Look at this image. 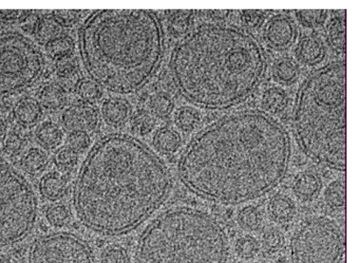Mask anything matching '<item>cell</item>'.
<instances>
[{"label": "cell", "mask_w": 355, "mask_h": 263, "mask_svg": "<svg viewBox=\"0 0 355 263\" xmlns=\"http://www.w3.org/2000/svg\"><path fill=\"white\" fill-rule=\"evenodd\" d=\"M149 108L153 116L158 119H168L173 112L175 103L169 94L159 92L151 96Z\"/></svg>", "instance_id": "cell-30"}, {"label": "cell", "mask_w": 355, "mask_h": 263, "mask_svg": "<svg viewBox=\"0 0 355 263\" xmlns=\"http://www.w3.org/2000/svg\"><path fill=\"white\" fill-rule=\"evenodd\" d=\"M44 53L17 32L0 33V100L24 91L44 77Z\"/></svg>", "instance_id": "cell-8"}, {"label": "cell", "mask_w": 355, "mask_h": 263, "mask_svg": "<svg viewBox=\"0 0 355 263\" xmlns=\"http://www.w3.org/2000/svg\"><path fill=\"white\" fill-rule=\"evenodd\" d=\"M101 114L109 126L119 128L125 126L131 117L129 102L121 98H110L103 101Z\"/></svg>", "instance_id": "cell-15"}, {"label": "cell", "mask_w": 355, "mask_h": 263, "mask_svg": "<svg viewBox=\"0 0 355 263\" xmlns=\"http://www.w3.org/2000/svg\"><path fill=\"white\" fill-rule=\"evenodd\" d=\"M0 263H17L15 261H13L9 256L0 253Z\"/></svg>", "instance_id": "cell-49"}, {"label": "cell", "mask_w": 355, "mask_h": 263, "mask_svg": "<svg viewBox=\"0 0 355 263\" xmlns=\"http://www.w3.org/2000/svg\"><path fill=\"white\" fill-rule=\"evenodd\" d=\"M62 126L69 133H94L99 128L101 116L94 106L79 103L67 108L61 115Z\"/></svg>", "instance_id": "cell-12"}, {"label": "cell", "mask_w": 355, "mask_h": 263, "mask_svg": "<svg viewBox=\"0 0 355 263\" xmlns=\"http://www.w3.org/2000/svg\"><path fill=\"white\" fill-rule=\"evenodd\" d=\"M78 71V61L73 56L55 61V71L61 78H69Z\"/></svg>", "instance_id": "cell-44"}, {"label": "cell", "mask_w": 355, "mask_h": 263, "mask_svg": "<svg viewBox=\"0 0 355 263\" xmlns=\"http://www.w3.org/2000/svg\"><path fill=\"white\" fill-rule=\"evenodd\" d=\"M31 10H0V22L12 23L26 19L31 15Z\"/></svg>", "instance_id": "cell-45"}, {"label": "cell", "mask_w": 355, "mask_h": 263, "mask_svg": "<svg viewBox=\"0 0 355 263\" xmlns=\"http://www.w3.org/2000/svg\"><path fill=\"white\" fill-rule=\"evenodd\" d=\"M43 110L44 108L37 99L26 96L13 106L12 119L19 128L29 129L36 126L40 122L43 117Z\"/></svg>", "instance_id": "cell-14"}, {"label": "cell", "mask_w": 355, "mask_h": 263, "mask_svg": "<svg viewBox=\"0 0 355 263\" xmlns=\"http://www.w3.org/2000/svg\"><path fill=\"white\" fill-rule=\"evenodd\" d=\"M79 154L65 145L58 149L54 157V163L61 171L72 170L79 161Z\"/></svg>", "instance_id": "cell-35"}, {"label": "cell", "mask_w": 355, "mask_h": 263, "mask_svg": "<svg viewBox=\"0 0 355 263\" xmlns=\"http://www.w3.org/2000/svg\"><path fill=\"white\" fill-rule=\"evenodd\" d=\"M52 17L61 27H71L79 22L80 10H54Z\"/></svg>", "instance_id": "cell-43"}, {"label": "cell", "mask_w": 355, "mask_h": 263, "mask_svg": "<svg viewBox=\"0 0 355 263\" xmlns=\"http://www.w3.org/2000/svg\"><path fill=\"white\" fill-rule=\"evenodd\" d=\"M327 33L329 43L334 50L338 53L345 51V17L332 18L327 26Z\"/></svg>", "instance_id": "cell-26"}, {"label": "cell", "mask_w": 355, "mask_h": 263, "mask_svg": "<svg viewBox=\"0 0 355 263\" xmlns=\"http://www.w3.org/2000/svg\"><path fill=\"white\" fill-rule=\"evenodd\" d=\"M238 220L240 226L248 231L259 230L263 224V214L259 207L249 205L239 212Z\"/></svg>", "instance_id": "cell-33"}, {"label": "cell", "mask_w": 355, "mask_h": 263, "mask_svg": "<svg viewBox=\"0 0 355 263\" xmlns=\"http://www.w3.org/2000/svg\"><path fill=\"white\" fill-rule=\"evenodd\" d=\"M296 210L294 201L283 194H277L269 201L268 211L276 223H289L295 217Z\"/></svg>", "instance_id": "cell-18"}, {"label": "cell", "mask_w": 355, "mask_h": 263, "mask_svg": "<svg viewBox=\"0 0 355 263\" xmlns=\"http://www.w3.org/2000/svg\"><path fill=\"white\" fill-rule=\"evenodd\" d=\"M46 219L49 224L53 227H64L71 221V212L66 205H52L46 211Z\"/></svg>", "instance_id": "cell-37"}, {"label": "cell", "mask_w": 355, "mask_h": 263, "mask_svg": "<svg viewBox=\"0 0 355 263\" xmlns=\"http://www.w3.org/2000/svg\"><path fill=\"white\" fill-rule=\"evenodd\" d=\"M89 135L85 133H69L66 141L67 146L79 155L83 153L89 147Z\"/></svg>", "instance_id": "cell-42"}, {"label": "cell", "mask_w": 355, "mask_h": 263, "mask_svg": "<svg viewBox=\"0 0 355 263\" xmlns=\"http://www.w3.org/2000/svg\"><path fill=\"white\" fill-rule=\"evenodd\" d=\"M27 136L18 130L7 131L3 146L9 155L19 154L27 145Z\"/></svg>", "instance_id": "cell-36"}, {"label": "cell", "mask_w": 355, "mask_h": 263, "mask_svg": "<svg viewBox=\"0 0 355 263\" xmlns=\"http://www.w3.org/2000/svg\"><path fill=\"white\" fill-rule=\"evenodd\" d=\"M299 74L297 62L291 58H283L276 62L274 67L275 79L283 85L294 83Z\"/></svg>", "instance_id": "cell-27"}, {"label": "cell", "mask_w": 355, "mask_h": 263, "mask_svg": "<svg viewBox=\"0 0 355 263\" xmlns=\"http://www.w3.org/2000/svg\"><path fill=\"white\" fill-rule=\"evenodd\" d=\"M296 15L304 26L316 27L325 22L328 13L326 10H298Z\"/></svg>", "instance_id": "cell-39"}, {"label": "cell", "mask_w": 355, "mask_h": 263, "mask_svg": "<svg viewBox=\"0 0 355 263\" xmlns=\"http://www.w3.org/2000/svg\"><path fill=\"white\" fill-rule=\"evenodd\" d=\"M68 185L67 177L64 173L53 171L42 177L40 192L45 199L55 202L65 196Z\"/></svg>", "instance_id": "cell-16"}, {"label": "cell", "mask_w": 355, "mask_h": 263, "mask_svg": "<svg viewBox=\"0 0 355 263\" xmlns=\"http://www.w3.org/2000/svg\"><path fill=\"white\" fill-rule=\"evenodd\" d=\"M327 48L321 37L310 33L299 40L295 55L298 61L308 66H315L324 60Z\"/></svg>", "instance_id": "cell-13"}, {"label": "cell", "mask_w": 355, "mask_h": 263, "mask_svg": "<svg viewBox=\"0 0 355 263\" xmlns=\"http://www.w3.org/2000/svg\"><path fill=\"white\" fill-rule=\"evenodd\" d=\"M298 144L311 160L346 169V65L331 63L311 71L298 90L294 112Z\"/></svg>", "instance_id": "cell-5"}, {"label": "cell", "mask_w": 355, "mask_h": 263, "mask_svg": "<svg viewBox=\"0 0 355 263\" xmlns=\"http://www.w3.org/2000/svg\"><path fill=\"white\" fill-rule=\"evenodd\" d=\"M230 244L221 221L203 210L171 207L139 237L134 263H227Z\"/></svg>", "instance_id": "cell-6"}, {"label": "cell", "mask_w": 355, "mask_h": 263, "mask_svg": "<svg viewBox=\"0 0 355 263\" xmlns=\"http://www.w3.org/2000/svg\"><path fill=\"white\" fill-rule=\"evenodd\" d=\"M155 126V117L147 110H137L130 117L131 130L137 135L144 137L150 135Z\"/></svg>", "instance_id": "cell-29"}, {"label": "cell", "mask_w": 355, "mask_h": 263, "mask_svg": "<svg viewBox=\"0 0 355 263\" xmlns=\"http://www.w3.org/2000/svg\"><path fill=\"white\" fill-rule=\"evenodd\" d=\"M61 26L51 17L40 18L35 24L34 32L41 43L46 44L49 41L61 35Z\"/></svg>", "instance_id": "cell-31"}, {"label": "cell", "mask_w": 355, "mask_h": 263, "mask_svg": "<svg viewBox=\"0 0 355 263\" xmlns=\"http://www.w3.org/2000/svg\"><path fill=\"white\" fill-rule=\"evenodd\" d=\"M13 106L8 99L0 100V121L6 124L12 119Z\"/></svg>", "instance_id": "cell-47"}, {"label": "cell", "mask_w": 355, "mask_h": 263, "mask_svg": "<svg viewBox=\"0 0 355 263\" xmlns=\"http://www.w3.org/2000/svg\"><path fill=\"white\" fill-rule=\"evenodd\" d=\"M345 235L335 219L322 214L304 219L289 244L290 263H340Z\"/></svg>", "instance_id": "cell-9"}, {"label": "cell", "mask_w": 355, "mask_h": 263, "mask_svg": "<svg viewBox=\"0 0 355 263\" xmlns=\"http://www.w3.org/2000/svg\"><path fill=\"white\" fill-rule=\"evenodd\" d=\"M242 263H270L269 262H267L266 260H248L245 262H242Z\"/></svg>", "instance_id": "cell-50"}, {"label": "cell", "mask_w": 355, "mask_h": 263, "mask_svg": "<svg viewBox=\"0 0 355 263\" xmlns=\"http://www.w3.org/2000/svg\"><path fill=\"white\" fill-rule=\"evenodd\" d=\"M262 44L252 33L220 24H202L173 49L171 74L178 92L200 108L220 110L245 101L267 71Z\"/></svg>", "instance_id": "cell-3"}, {"label": "cell", "mask_w": 355, "mask_h": 263, "mask_svg": "<svg viewBox=\"0 0 355 263\" xmlns=\"http://www.w3.org/2000/svg\"><path fill=\"white\" fill-rule=\"evenodd\" d=\"M262 105L270 114L281 113L288 105V96L282 88H269L263 95Z\"/></svg>", "instance_id": "cell-25"}, {"label": "cell", "mask_w": 355, "mask_h": 263, "mask_svg": "<svg viewBox=\"0 0 355 263\" xmlns=\"http://www.w3.org/2000/svg\"><path fill=\"white\" fill-rule=\"evenodd\" d=\"M35 137L40 148L53 150L60 146L64 140V133L57 123L45 121L39 124Z\"/></svg>", "instance_id": "cell-20"}, {"label": "cell", "mask_w": 355, "mask_h": 263, "mask_svg": "<svg viewBox=\"0 0 355 263\" xmlns=\"http://www.w3.org/2000/svg\"><path fill=\"white\" fill-rule=\"evenodd\" d=\"M322 188L321 178L311 171H304L298 175L293 183L296 196L303 201L315 198Z\"/></svg>", "instance_id": "cell-21"}, {"label": "cell", "mask_w": 355, "mask_h": 263, "mask_svg": "<svg viewBox=\"0 0 355 263\" xmlns=\"http://www.w3.org/2000/svg\"><path fill=\"white\" fill-rule=\"evenodd\" d=\"M76 93L78 98L87 105H92L102 98V89L92 79L81 80L76 87Z\"/></svg>", "instance_id": "cell-32"}, {"label": "cell", "mask_w": 355, "mask_h": 263, "mask_svg": "<svg viewBox=\"0 0 355 263\" xmlns=\"http://www.w3.org/2000/svg\"><path fill=\"white\" fill-rule=\"evenodd\" d=\"M46 52L49 57L58 61L73 56L75 50L74 40L69 35H61L49 41L45 44Z\"/></svg>", "instance_id": "cell-23"}, {"label": "cell", "mask_w": 355, "mask_h": 263, "mask_svg": "<svg viewBox=\"0 0 355 263\" xmlns=\"http://www.w3.org/2000/svg\"><path fill=\"white\" fill-rule=\"evenodd\" d=\"M20 162L23 169L28 174L38 175L46 168L49 156L44 149L33 147L25 152Z\"/></svg>", "instance_id": "cell-22"}, {"label": "cell", "mask_w": 355, "mask_h": 263, "mask_svg": "<svg viewBox=\"0 0 355 263\" xmlns=\"http://www.w3.org/2000/svg\"><path fill=\"white\" fill-rule=\"evenodd\" d=\"M260 248V241L250 235L240 237L235 244L236 253L240 257L248 260H252L259 253Z\"/></svg>", "instance_id": "cell-34"}, {"label": "cell", "mask_w": 355, "mask_h": 263, "mask_svg": "<svg viewBox=\"0 0 355 263\" xmlns=\"http://www.w3.org/2000/svg\"><path fill=\"white\" fill-rule=\"evenodd\" d=\"M153 146L159 154L172 155L177 153L182 143V138L175 129L163 127L153 137Z\"/></svg>", "instance_id": "cell-19"}, {"label": "cell", "mask_w": 355, "mask_h": 263, "mask_svg": "<svg viewBox=\"0 0 355 263\" xmlns=\"http://www.w3.org/2000/svg\"><path fill=\"white\" fill-rule=\"evenodd\" d=\"M192 11H175L170 18V26L172 32L184 34L189 29Z\"/></svg>", "instance_id": "cell-38"}, {"label": "cell", "mask_w": 355, "mask_h": 263, "mask_svg": "<svg viewBox=\"0 0 355 263\" xmlns=\"http://www.w3.org/2000/svg\"><path fill=\"white\" fill-rule=\"evenodd\" d=\"M126 249L119 246H110L101 254V263H128Z\"/></svg>", "instance_id": "cell-41"}, {"label": "cell", "mask_w": 355, "mask_h": 263, "mask_svg": "<svg viewBox=\"0 0 355 263\" xmlns=\"http://www.w3.org/2000/svg\"><path fill=\"white\" fill-rule=\"evenodd\" d=\"M38 217L36 192L26 177L0 157V246L24 240Z\"/></svg>", "instance_id": "cell-7"}, {"label": "cell", "mask_w": 355, "mask_h": 263, "mask_svg": "<svg viewBox=\"0 0 355 263\" xmlns=\"http://www.w3.org/2000/svg\"><path fill=\"white\" fill-rule=\"evenodd\" d=\"M284 244V235L276 228H270L263 232L262 244L270 252L277 251Z\"/></svg>", "instance_id": "cell-40"}, {"label": "cell", "mask_w": 355, "mask_h": 263, "mask_svg": "<svg viewBox=\"0 0 355 263\" xmlns=\"http://www.w3.org/2000/svg\"><path fill=\"white\" fill-rule=\"evenodd\" d=\"M6 134V124L0 121V145H3Z\"/></svg>", "instance_id": "cell-48"}, {"label": "cell", "mask_w": 355, "mask_h": 263, "mask_svg": "<svg viewBox=\"0 0 355 263\" xmlns=\"http://www.w3.org/2000/svg\"><path fill=\"white\" fill-rule=\"evenodd\" d=\"M297 28L291 17L277 15L270 17L263 29V38L270 50L284 52L293 46L297 38Z\"/></svg>", "instance_id": "cell-11"}, {"label": "cell", "mask_w": 355, "mask_h": 263, "mask_svg": "<svg viewBox=\"0 0 355 263\" xmlns=\"http://www.w3.org/2000/svg\"><path fill=\"white\" fill-rule=\"evenodd\" d=\"M172 188L170 171L136 138L103 137L76 178L73 205L87 230L107 237L129 232L155 213Z\"/></svg>", "instance_id": "cell-2"}, {"label": "cell", "mask_w": 355, "mask_h": 263, "mask_svg": "<svg viewBox=\"0 0 355 263\" xmlns=\"http://www.w3.org/2000/svg\"><path fill=\"white\" fill-rule=\"evenodd\" d=\"M38 101L42 108L49 112H58L66 106L68 94L58 83H48L40 89Z\"/></svg>", "instance_id": "cell-17"}, {"label": "cell", "mask_w": 355, "mask_h": 263, "mask_svg": "<svg viewBox=\"0 0 355 263\" xmlns=\"http://www.w3.org/2000/svg\"><path fill=\"white\" fill-rule=\"evenodd\" d=\"M241 19L243 24L248 27H256L261 24L263 16L261 12L256 10L242 11Z\"/></svg>", "instance_id": "cell-46"}, {"label": "cell", "mask_w": 355, "mask_h": 263, "mask_svg": "<svg viewBox=\"0 0 355 263\" xmlns=\"http://www.w3.org/2000/svg\"><path fill=\"white\" fill-rule=\"evenodd\" d=\"M29 263H94L92 249L74 234L44 235L33 242Z\"/></svg>", "instance_id": "cell-10"}, {"label": "cell", "mask_w": 355, "mask_h": 263, "mask_svg": "<svg viewBox=\"0 0 355 263\" xmlns=\"http://www.w3.org/2000/svg\"><path fill=\"white\" fill-rule=\"evenodd\" d=\"M83 65L92 80L116 94L141 91L161 65L164 37L154 12L144 10H101L83 25Z\"/></svg>", "instance_id": "cell-4"}, {"label": "cell", "mask_w": 355, "mask_h": 263, "mask_svg": "<svg viewBox=\"0 0 355 263\" xmlns=\"http://www.w3.org/2000/svg\"><path fill=\"white\" fill-rule=\"evenodd\" d=\"M324 202L333 210H340L345 206L346 187L344 180H335L326 187Z\"/></svg>", "instance_id": "cell-28"}, {"label": "cell", "mask_w": 355, "mask_h": 263, "mask_svg": "<svg viewBox=\"0 0 355 263\" xmlns=\"http://www.w3.org/2000/svg\"><path fill=\"white\" fill-rule=\"evenodd\" d=\"M288 130L268 113L245 110L209 124L188 144L178 171L188 189L211 202L245 204L263 197L286 176Z\"/></svg>", "instance_id": "cell-1"}, {"label": "cell", "mask_w": 355, "mask_h": 263, "mask_svg": "<svg viewBox=\"0 0 355 263\" xmlns=\"http://www.w3.org/2000/svg\"><path fill=\"white\" fill-rule=\"evenodd\" d=\"M202 116L197 109L185 106L177 110L175 117L176 126L185 133H193L200 126Z\"/></svg>", "instance_id": "cell-24"}]
</instances>
